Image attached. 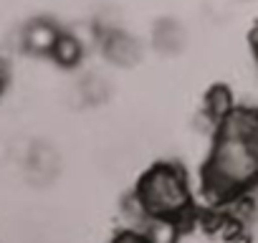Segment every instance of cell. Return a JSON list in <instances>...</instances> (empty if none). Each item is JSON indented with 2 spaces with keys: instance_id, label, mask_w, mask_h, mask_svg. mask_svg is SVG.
I'll return each mask as SVG.
<instances>
[{
  "instance_id": "obj_1",
  "label": "cell",
  "mask_w": 258,
  "mask_h": 243,
  "mask_svg": "<svg viewBox=\"0 0 258 243\" xmlns=\"http://www.w3.org/2000/svg\"><path fill=\"white\" fill-rule=\"evenodd\" d=\"M205 183L225 195H238L258 183V137L243 140L233 135H218L213 147Z\"/></svg>"
},
{
  "instance_id": "obj_11",
  "label": "cell",
  "mask_w": 258,
  "mask_h": 243,
  "mask_svg": "<svg viewBox=\"0 0 258 243\" xmlns=\"http://www.w3.org/2000/svg\"><path fill=\"white\" fill-rule=\"evenodd\" d=\"M3 81H6V69H3V64H0V89H3Z\"/></svg>"
},
{
  "instance_id": "obj_6",
  "label": "cell",
  "mask_w": 258,
  "mask_h": 243,
  "mask_svg": "<svg viewBox=\"0 0 258 243\" xmlns=\"http://www.w3.org/2000/svg\"><path fill=\"white\" fill-rule=\"evenodd\" d=\"M152 46L165 56H177L187 46V31L175 18H162L152 28Z\"/></svg>"
},
{
  "instance_id": "obj_2",
  "label": "cell",
  "mask_w": 258,
  "mask_h": 243,
  "mask_svg": "<svg viewBox=\"0 0 258 243\" xmlns=\"http://www.w3.org/2000/svg\"><path fill=\"white\" fill-rule=\"evenodd\" d=\"M137 198L150 210V215L182 218L190 210V188L182 170L175 165H155L140 180Z\"/></svg>"
},
{
  "instance_id": "obj_4",
  "label": "cell",
  "mask_w": 258,
  "mask_h": 243,
  "mask_svg": "<svg viewBox=\"0 0 258 243\" xmlns=\"http://www.w3.org/2000/svg\"><path fill=\"white\" fill-rule=\"evenodd\" d=\"M99 43H101V53L121 66V69H129V66H137L145 56V48L142 43L135 38V36H129L126 31L121 28H106L99 33Z\"/></svg>"
},
{
  "instance_id": "obj_10",
  "label": "cell",
  "mask_w": 258,
  "mask_h": 243,
  "mask_svg": "<svg viewBox=\"0 0 258 243\" xmlns=\"http://www.w3.org/2000/svg\"><path fill=\"white\" fill-rule=\"evenodd\" d=\"M51 56H53L61 66L71 69V66H76V64L81 61V56H84V43H81V38L74 36V33H61L58 41H56V46H53V51H51Z\"/></svg>"
},
{
  "instance_id": "obj_8",
  "label": "cell",
  "mask_w": 258,
  "mask_h": 243,
  "mask_svg": "<svg viewBox=\"0 0 258 243\" xmlns=\"http://www.w3.org/2000/svg\"><path fill=\"white\" fill-rule=\"evenodd\" d=\"M76 94L84 104L89 106H99V104H106L111 99V84L106 76L91 71V74H84L76 84Z\"/></svg>"
},
{
  "instance_id": "obj_7",
  "label": "cell",
  "mask_w": 258,
  "mask_h": 243,
  "mask_svg": "<svg viewBox=\"0 0 258 243\" xmlns=\"http://www.w3.org/2000/svg\"><path fill=\"white\" fill-rule=\"evenodd\" d=\"M145 243H177L180 238V218L175 215H150L147 223L137 230Z\"/></svg>"
},
{
  "instance_id": "obj_5",
  "label": "cell",
  "mask_w": 258,
  "mask_h": 243,
  "mask_svg": "<svg viewBox=\"0 0 258 243\" xmlns=\"http://www.w3.org/2000/svg\"><path fill=\"white\" fill-rule=\"evenodd\" d=\"M61 31L51 21H31L21 31V46L33 56H51Z\"/></svg>"
},
{
  "instance_id": "obj_3",
  "label": "cell",
  "mask_w": 258,
  "mask_h": 243,
  "mask_svg": "<svg viewBox=\"0 0 258 243\" xmlns=\"http://www.w3.org/2000/svg\"><path fill=\"white\" fill-rule=\"evenodd\" d=\"M23 167L33 185H51L61 172V155L48 142H33L23 155Z\"/></svg>"
},
{
  "instance_id": "obj_9",
  "label": "cell",
  "mask_w": 258,
  "mask_h": 243,
  "mask_svg": "<svg viewBox=\"0 0 258 243\" xmlns=\"http://www.w3.org/2000/svg\"><path fill=\"white\" fill-rule=\"evenodd\" d=\"M233 109H235V104H233L230 91H228L225 86H215V89L205 96V109H203V114L220 130V122H223Z\"/></svg>"
}]
</instances>
